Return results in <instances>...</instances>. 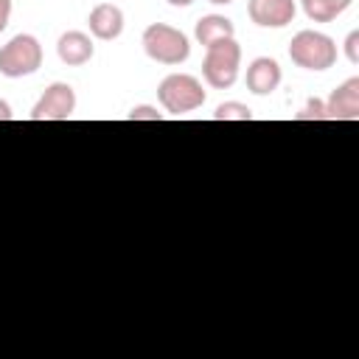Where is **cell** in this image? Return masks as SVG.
Masks as SVG:
<instances>
[{
	"label": "cell",
	"mask_w": 359,
	"mask_h": 359,
	"mask_svg": "<svg viewBox=\"0 0 359 359\" xmlns=\"http://www.w3.org/2000/svg\"><path fill=\"white\" fill-rule=\"evenodd\" d=\"M289 59L303 70H328L337 62V45L328 34L303 28L289 42Z\"/></svg>",
	"instance_id": "cell-3"
},
{
	"label": "cell",
	"mask_w": 359,
	"mask_h": 359,
	"mask_svg": "<svg viewBox=\"0 0 359 359\" xmlns=\"http://www.w3.org/2000/svg\"><path fill=\"white\" fill-rule=\"evenodd\" d=\"M294 121H325V101H320V98H309L306 107L294 115Z\"/></svg>",
	"instance_id": "cell-15"
},
{
	"label": "cell",
	"mask_w": 359,
	"mask_h": 359,
	"mask_svg": "<svg viewBox=\"0 0 359 359\" xmlns=\"http://www.w3.org/2000/svg\"><path fill=\"white\" fill-rule=\"evenodd\" d=\"M351 3H353V0H300L306 17H309L311 22H331V20H337L342 11H348Z\"/></svg>",
	"instance_id": "cell-13"
},
{
	"label": "cell",
	"mask_w": 359,
	"mask_h": 359,
	"mask_svg": "<svg viewBox=\"0 0 359 359\" xmlns=\"http://www.w3.org/2000/svg\"><path fill=\"white\" fill-rule=\"evenodd\" d=\"M238 67H241V45L236 42V36L213 42L205 50L202 59V76L213 90H227L236 84L238 79Z\"/></svg>",
	"instance_id": "cell-4"
},
{
	"label": "cell",
	"mask_w": 359,
	"mask_h": 359,
	"mask_svg": "<svg viewBox=\"0 0 359 359\" xmlns=\"http://www.w3.org/2000/svg\"><path fill=\"white\" fill-rule=\"evenodd\" d=\"M143 50L149 59L160 62V65H182L188 56H191V42L188 36L168 25V22H151L143 28Z\"/></svg>",
	"instance_id": "cell-1"
},
{
	"label": "cell",
	"mask_w": 359,
	"mask_h": 359,
	"mask_svg": "<svg viewBox=\"0 0 359 359\" xmlns=\"http://www.w3.org/2000/svg\"><path fill=\"white\" fill-rule=\"evenodd\" d=\"M205 98H208V93L202 90V81L191 73H168L157 84V101L171 115L194 112L205 104Z\"/></svg>",
	"instance_id": "cell-2"
},
{
	"label": "cell",
	"mask_w": 359,
	"mask_h": 359,
	"mask_svg": "<svg viewBox=\"0 0 359 359\" xmlns=\"http://www.w3.org/2000/svg\"><path fill=\"white\" fill-rule=\"evenodd\" d=\"M356 118H359V76H351L325 98V121H356Z\"/></svg>",
	"instance_id": "cell-8"
},
{
	"label": "cell",
	"mask_w": 359,
	"mask_h": 359,
	"mask_svg": "<svg viewBox=\"0 0 359 359\" xmlns=\"http://www.w3.org/2000/svg\"><path fill=\"white\" fill-rule=\"evenodd\" d=\"M213 121H252V109L241 101H224L216 107Z\"/></svg>",
	"instance_id": "cell-14"
},
{
	"label": "cell",
	"mask_w": 359,
	"mask_h": 359,
	"mask_svg": "<svg viewBox=\"0 0 359 359\" xmlns=\"http://www.w3.org/2000/svg\"><path fill=\"white\" fill-rule=\"evenodd\" d=\"M247 14L258 28H286L297 14V3L294 0H250Z\"/></svg>",
	"instance_id": "cell-7"
},
{
	"label": "cell",
	"mask_w": 359,
	"mask_h": 359,
	"mask_svg": "<svg viewBox=\"0 0 359 359\" xmlns=\"http://www.w3.org/2000/svg\"><path fill=\"white\" fill-rule=\"evenodd\" d=\"M194 36H196L199 45L210 48L213 42H222V39L236 36V25H233V20H227L224 14H205V17H199L196 25H194Z\"/></svg>",
	"instance_id": "cell-12"
},
{
	"label": "cell",
	"mask_w": 359,
	"mask_h": 359,
	"mask_svg": "<svg viewBox=\"0 0 359 359\" xmlns=\"http://www.w3.org/2000/svg\"><path fill=\"white\" fill-rule=\"evenodd\" d=\"M42 67V45L34 34H14L0 48V76L22 79Z\"/></svg>",
	"instance_id": "cell-5"
},
{
	"label": "cell",
	"mask_w": 359,
	"mask_h": 359,
	"mask_svg": "<svg viewBox=\"0 0 359 359\" xmlns=\"http://www.w3.org/2000/svg\"><path fill=\"white\" fill-rule=\"evenodd\" d=\"M280 84V65L272 56H255L247 65V90L252 95H269Z\"/></svg>",
	"instance_id": "cell-9"
},
{
	"label": "cell",
	"mask_w": 359,
	"mask_h": 359,
	"mask_svg": "<svg viewBox=\"0 0 359 359\" xmlns=\"http://www.w3.org/2000/svg\"><path fill=\"white\" fill-rule=\"evenodd\" d=\"M73 112H76V90L67 81H53L34 104L31 121H67Z\"/></svg>",
	"instance_id": "cell-6"
},
{
	"label": "cell",
	"mask_w": 359,
	"mask_h": 359,
	"mask_svg": "<svg viewBox=\"0 0 359 359\" xmlns=\"http://www.w3.org/2000/svg\"><path fill=\"white\" fill-rule=\"evenodd\" d=\"M8 20H11V0H0V34L8 28Z\"/></svg>",
	"instance_id": "cell-18"
},
{
	"label": "cell",
	"mask_w": 359,
	"mask_h": 359,
	"mask_svg": "<svg viewBox=\"0 0 359 359\" xmlns=\"http://www.w3.org/2000/svg\"><path fill=\"white\" fill-rule=\"evenodd\" d=\"M129 121H163V112H157V107H149V104H137L129 109L126 115Z\"/></svg>",
	"instance_id": "cell-16"
},
{
	"label": "cell",
	"mask_w": 359,
	"mask_h": 359,
	"mask_svg": "<svg viewBox=\"0 0 359 359\" xmlns=\"http://www.w3.org/2000/svg\"><path fill=\"white\" fill-rule=\"evenodd\" d=\"M11 118H14V112H11V104L0 98V121H11Z\"/></svg>",
	"instance_id": "cell-19"
},
{
	"label": "cell",
	"mask_w": 359,
	"mask_h": 359,
	"mask_svg": "<svg viewBox=\"0 0 359 359\" xmlns=\"http://www.w3.org/2000/svg\"><path fill=\"white\" fill-rule=\"evenodd\" d=\"M168 6H174V8H185V6H191L194 0H165Z\"/></svg>",
	"instance_id": "cell-20"
},
{
	"label": "cell",
	"mask_w": 359,
	"mask_h": 359,
	"mask_svg": "<svg viewBox=\"0 0 359 359\" xmlns=\"http://www.w3.org/2000/svg\"><path fill=\"white\" fill-rule=\"evenodd\" d=\"M208 3H213V6H230L233 0H208Z\"/></svg>",
	"instance_id": "cell-21"
},
{
	"label": "cell",
	"mask_w": 359,
	"mask_h": 359,
	"mask_svg": "<svg viewBox=\"0 0 359 359\" xmlns=\"http://www.w3.org/2000/svg\"><path fill=\"white\" fill-rule=\"evenodd\" d=\"M56 53L67 67H81L93 59L95 45H93L90 34H84V31H65L56 42Z\"/></svg>",
	"instance_id": "cell-11"
},
{
	"label": "cell",
	"mask_w": 359,
	"mask_h": 359,
	"mask_svg": "<svg viewBox=\"0 0 359 359\" xmlns=\"http://www.w3.org/2000/svg\"><path fill=\"white\" fill-rule=\"evenodd\" d=\"M345 56L351 65H359V31H351L345 36Z\"/></svg>",
	"instance_id": "cell-17"
},
{
	"label": "cell",
	"mask_w": 359,
	"mask_h": 359,
	"mask_svg": "<svg viewBox=\"0 0 359 359\" xmlns=\"http://www.w3.org/2000/svg\"><path fill=\"white\" fill-rule=\"evenodd\" d=\"M87 25H90V34L101 42H109V39H118L123 34V11L112 3H98L90 17H87Z\"/></svg>",
	"instance_id": "cell-10"
}]
</instances>
